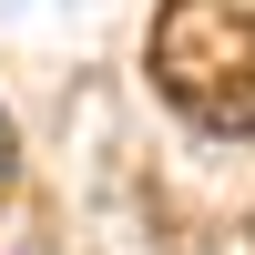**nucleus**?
Returning <instances> with one entry per match:
<instances>
[{
  "label": "nucleus",
  "mask_w": 255,
  "mask_h": 255,
  "mask_svg": "<svg viewBox=\"0 0 255 255\" xmlns=\"http://www.w3.org/2000/svg\"><path fill=\"white\" fill-rule=\"evenodd\" d=\"M10 174H20V143H10V113H0V204H10Z\"/></svg>",
  "instance_id": "nucleus-2"
},
{
  "label": "nucleus",
  "mask_w": 255,
  "mask_h": 255,
  "mask_svg": "<svg viewBox=\"0 0 255 255\" xmlns=\"http://www.w3.org/2000/svg\"><path fill=\"white\" fill-rule=\"evenodd\" d=\"M153 92L204 133H255V10L245 0H163L153 10Z\"/></svg>",
  "instance_id": "nucleus-1"
}]
</instances>
